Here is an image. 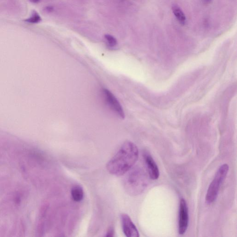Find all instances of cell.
<instances>
[{"label": "cell", "mask_w": 237, "mask_h": 237, "mask_svg": "<svg viewBox=\"0 0 237 237\" xmlns=\"http://www.w3.org/2000/svg\"><path fill=\"white\" fill-rule=\"evenodd\" d=\"M139 157V150L135 144L126 141L108 163V172L116 176H123L135 164Z\"/></svg>", "instance_id": "obj_1"}, {"label": "cell", "mask_w": 237, "mask_h": 237, "mask_svg": "<svg viewBox=\"0 0 237 237\" xmlns=\"http://www.w3.org/2000/svg\"><path fill=\"white\" fill-rule=\"evenodd\" d=\"M124 180V186L131 196H138L142 193L148 184V179L144 170L135 167L128 171Z\"/></svg>", "instance_id": "obj_2"}, {"label": "cell", "mask_w": 237, "mask_h": 237, "mask_svg": "<svg viewBox=\"0 0 237 237\" xmlns=\"http://www.w3.org/2000/svg\"><path fill=\"white\" fill-rule=\"evenodd\" d=\"M228 170V164H224L217 170L214 179L210 184L206 196V202L207 204L213 203L217 199L220 188L227 177Z\"/></svg>", "instance_id": "obj_3"}, {"label": "cell", "mask_w": 237, "mask_h": 237, "mask_svg": "<svg viewBox=\"0 0 237 237\" xmlns=\"http://www.w3.org/2000/svg\"><path fill=\"white\" fill-rule=\"evenodd\" d=\"M189 216L188 208L185 199L180 200L179 206V224L178 232L180 235H183L186 232L188 228Z\"/></svg>", "instance_id": "obj_4"}, {"label": "cell", "mask_w": 237, "mask_h": 237, "mask_svg": "<svg viewBox=\"0 0 237 237\" xmlns=\"http://www.w3.org/2000/svg\"><path fill=\"white\" fill-rule=\"evenodd\" d=\"M102 92L106 103L111 109L114 111L120 118H124L125 117V114L123 108L116 98L107 89H103Z\"/></svg>", "instance_id": "obj_5"}, {"label": "cell", "mask_w": 237, "mask_h": 237, "mask_svg": "<svg viewBox=\"0 0 237 237\" xmlns=\"http://www.w3.org/2000/svg\"><path fill=\"white\" fill-rule=\"evenodd\" d=\"M121 220L123 233L126 237H140L138 229L127 214H122Z\"/></svg>", "instance_id": "obj_6"}, {"label": "cell", "mask_w": 237, "mask_h": 237, "mask_svg": "<svg viewBox=\"0 0 237 237\" xmlns=\"http://www.w3.org/2000/svg\"><path fill=\"white\" fill-rule=\"evenodd\" d=\"M144 157L150 177L153 180H157L159 176V170L158 165L149 154L145 153L144 155Z\"/></svg>", "instance_id": "obj_7"}, {"label": "cell", "mask_w": 237, "mask_h": 237, "mask_svg": "<svg viewBox=\"0 0 237 237\" xmlns=\"http://www.w3.org/2000/svg\"><path fill=\"white\" fill-rule=\"evenodd\" d=\"M71 195L72 199L76 202H80L84 197V191L83 188L79 185H76L71 189Z\"/></svg>", "instance_id": "obj_8"}, {"label": "cell", "mask_w": 237, "mask_h": 237, "mask_svg": "<svg viewBox=\"0 0 237 237\" xmlns=\"http://www.w3.org/2000/svg\"><path fill=\"white\" fill-rule=\"evenodd\" d=\"M172 10L174 15H175L177 19L182 24H184L186 21V16L181 8L177 4H174L172 6Z\"/></svg>", "instance_id": "obj_9"}, {"label": "cell", "mask_w": 237, "mask_h": 237, "mask_svg": "<svg viewBox=\"0 0 237 237\" xmlns=\"http://www.w3.org/2000/svg\"><path fill=\"white\" fill-rule=\"evenodd\" d=\"M41 20V18L36 11H33L32 16L27 19L25 20L24 21L30 23H37Z\"/></svg>", "instance_id": "obj_10"}, {"label": "cell", "mask_w": 237, "mask_h": 237, "mask_svg": "<svg viewBox=\"0 0 237 237\" xmlns=\"http://www.w3.org/2000/svg\"><path fill=\"white\" fill-rule=\"evenodd\" d=\"M105 39L107 40V42L110 47H113L116 46L117 43L116 39L114 38L113 36L108 34H106L105 36Z\"/></svg>", "instance_id": "obj_11"}, {"label": "cell", "mask_w": 237, "mask_h": 237, "mask_svg": "<svg viewBox=\"0 0 237 237\" xmlns=\"http://www.w3.org/2000/svg\"><path fill=\"white\" fill-rule=\"evenodd\" d=\"M113 234H114V230H113V228H109L108 232L107 233L106 236L107 237H113Z\"/></svg>", "instance_id": "obj_12"}, {"label": "cell", "mask_w": 237, "mask_h": 237, "mask_svg": "<svg viewBox=\"0 0 237 237\" xmlns=\"http://www.w3.org/2000/svg\"><path fill=\"white\" fill-rule=\"evenodd\" d=\"M46 10L48 12H52L53 10V7L52 6L47 7H46Z\"/></svg>", "instance_id": "obj_13"}, {"label": "cell", "mask_w": 237, "mask_h": 237, "mask_svg": "<svg viewBox=\"0 0 237 237\" xmlns=\"http://www.w3.org/2000/svg\"><path fill=\"white\" fill-rule=\"evenodd\" d=\"M29 1L32 3H37L40 1V0H29Z\"/></svg>", "instance_id": "obj_14"}]
</instances>
